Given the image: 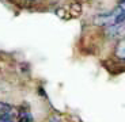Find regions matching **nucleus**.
Listing matches in <instances>:
<instances>
[{
	"instance_id": "f03ea898",
	"label": "nucleus",
	"mask_w": 125,
	"mask_h": 122,
	"mask_svg": "<svg viewBox=\"0 0 125 122\" xmlns=\"http://www.w3.org/2000/svg\"><path fill=\"white\" fill-rule=\"evenodd\" d=\"M114 56L121 61H125V37L120 38L114 49Z\"/></svg>"
},
{
	"instance_id": "f257e3e1",
	"label": "nucleus",
	"mask_w": 125,
	"mask_h": 122,
	"mask_svg": "<svg viewBox=\"0 0 125 122\" xmlns=\"http://www.w3.org/2000/svg\"><path fill=\"white\" fill-rule=\"evenodd\" d=\"M16 113L8 104L0 103V122H15Z\"/></svg>"
},
{
	"instance_id": "7ed1b4c3",
	"label": "nucleus",
	"mask_w": 125,
	"mask_h": 122,
	"mask_svg": "<svg viewBox=\"0 0 125 122\" xmlns=\"http://www.w3.org/2000/svg\"><path fill=\"white\" fill-rule=\"evenodd\" d=\"M29 3H40V1H42V0H27Z\"/></svg>"
}]
</instances>
